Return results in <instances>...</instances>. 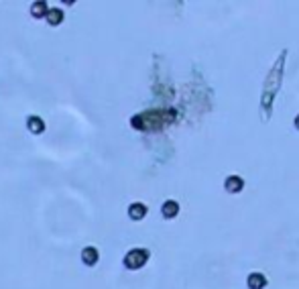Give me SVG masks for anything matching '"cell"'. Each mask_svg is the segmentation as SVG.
Masks as SVG:
<instances>
[{
    "mask_svg": "<svg viewBox=\"0 0 299 289\" xmlns=\"http://www.w3.org/2000/svg\"><path fill=\"white\" fill-rule=\"evenodd\" d=\"M161 214H163V218H167V220H171V218H175L179 214V204L175 200L163 202V206H161Z\"/></svg>",
    "mask_w": 299,
    "mask_h": 289,
    "instance_id": "cell-8",
    "label": "cell"
},
{
    "mask_svg": "<svg viewBox=\"0 0 299 289\" xmlns=\"http://www.w3.org/2000/svg\"><path fill=\"white\" fill-rule=\"evenodd\" d=\"M82 261H84V265H88V267H94V265L100 261L98 249H96V247H86V249L82 250Z\"/></svg>",
    "mask_w": 299,
    "mask_h": 289,
    "instance_id": "cell-5",
    "label": "cell"
},
{
    "mask_svg": "<svg viewBox=\"0 0 299 289\" xmlns=\"http://www.w3.org/2000/svg\"><path fill=\"white\" fill-rule=\"evenodd\" d=\"M47 22L51 27H59L61 22H63V19H65V15H63V10L61 8H49V13H47Z\"/></svg>",
    "mask_w": 299,
    "mask_h": 289,
    "instance_id": "cell-10",
    "label": "cell"
},
{
    "mask_svg": "<svg viewBox=\"0 0 299 289\" xmlns=\"http://www.w3.org/2000/svg\"><path fill=\"white\" fill-rule=\"evenodd\" d=\"M293 124H295V129L299 131V114H297V116H295V120H293Z\"/></svg>",
    "mask_w": 299,
    "mask_h": 289,
    "instance_id": "cell-12",
    "label": "cell"
},
{
    "mask_svg": "<svg viewBox=\"0 0 299 289\" xmlns=\"http://www.w3.org/2000/svg\"><path fill=\"white\" fill-rule=\"evenodd\" d=\"M149 212V208L143 204V202H134L129 206V216H131V220H143V218L147 216Z\"/></svg>",
    "mask_w": 299,
    "mask_h": 289,
    "instance_id": "cell-7",
    "label": "cell"
},
{
    "mask_svg": "<svg viewBox=\"0 0 299 289\" xmlns=\"http://www.w3.org/2000/svg\"><path fill=\"white\" fill-rule=\"evenodd\" d=\"M246 285H248V289H264L267 287V277H264L262 273H259V271H255V273L248 275Z\"/></svg>",
    "mask_w": 299,
    "mask_h": 289,
    "instance_id": "cell-6",
    "label": "cell"
},
{
    "mask_svg": "<svg viewBox=\"0 0 299 289\" xmlns=\"http://www.w3.org/2000/svg\"><path fill=\"white\" fill-rule=\"evenodd\" d=\"M27 129H29V133H33V135H41V133L45 131V122H43L39 116H29V118H27Z\"/></svg>",
    "mask_w": 299,
    "mask_h": 289,
    "instance_id": "cell-11",
    "label": "cell"
},
{
    "mask_svg": "<svg viewBox=\"0 0 299 289\" xmlns=\"http://www.w3.org/2000/svg\"><path fill=\"white\" fill-rule=\"evenodd\" d=\"M175 110H149V112H143V114H136V116L131 118V124L132 129L136 131H159L163 126L171 124L175 120Z\"/></svg>",
    "mask_w": 299,
    "mask_h": 289,
    "instance_id": "cell-2",
    "label": "cell"
},
{
    "mask_svg": "<svg viewBox=\"0 0 299 289\" xmlns=\"http://www.w3.org/2000/svg\"><path fill=\"white\" fill-rule=\"evenodd\" d=\"M49 13V6L45 0H37V2H33L31 4V15L35 17V19H43V17H47Z\"/></svg>",
    "mask_w": 299,
    "mask_h": 289,
    "instance_id": "cell-9",
    "label": "cell"
},
{
    "mask_svg": "<svg viewBox=\"0 0 299 289\" xmlns=\"http://www.w3.org/2000/svg\"><path fill=\"white\" fill-rule=\"evenodd\" d=\"M149 257H151V252H149L147 249H131V250L124 255V261H122V263H124L126 269L136 271V269L145 267L147 261H149Z\"/></svg>",
    "mask_w": 299,
    "mask_h": 289,
    "instance_id": "cell-3",
    "label": "cell"
},
{
    "mask_svg": "<svg viewBox=\"0 0 299 289\" xmlns=\"http://www.w3.org/2000/svg\"><path fill=\"white\" fill-rule=\"evenodd\" d=\"M224 190L228 193H240L244 190V179L240 175H228L224 181Z\"/></svg>",
    "mask_w": 299,
    "mask_h": 289,
    "instance_id": "cell-4",
    "label": "cell"
},
{
    "mask_svg": "<svg viewBox=\"0 0 299 289\" xmlns=\"http://www.w3.org/2000/svg\"><path fill=\"white\" fill-rule=\"evenodd\" d=\"M285 57H287V49L281 51V55L277 57V61L271 67L269 76L264 77L262 84V96H261V120L267 122L271 118V110H273V102L277 92L281 90L283 84V67H285Z\"/></svg>",
    "mask_w": 299,
    "mask_h": 289,
    "instance_id": "cell-1",
    "label": "cell"
}]
</instances>
